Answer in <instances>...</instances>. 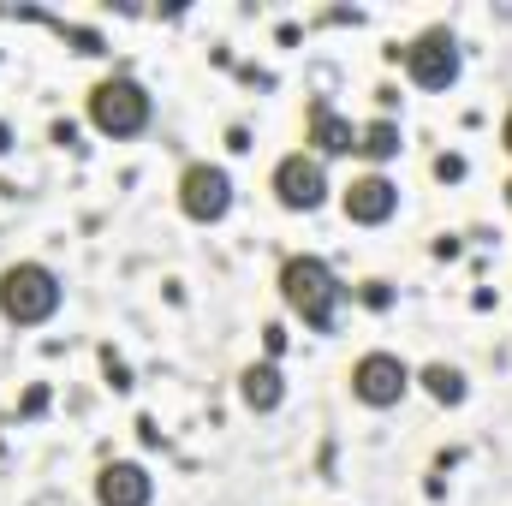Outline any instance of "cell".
Here are the masks:
<instances>
[{"mask_svg": "<svg viewBox=\"0 0 512 506\" xmlns=\"http://www.w3.org/2000/svg\"><path fill=\"white\" fill-rule=\"evenodd\" d=\"M0 149H6V126H0Z\"/></svg>", "mask_w": 512, "mask_h": 506, "instance_id": "16", "label": "cell"}, {"mask_svg": "<svg viewBox=\"0 0 512 506\" xmlns=\"http://www.w3.org/2000/svg\"><path fill=\"white\" fill-rule=\"evenodd\" d=\"M358 155L364 161H393L399 155V126L393 120H370V126L358 131Z\"/></svg>", "mask_w": 512, "mask_h": 506, "instance_id": "12", "label": "cell"}, {"mask_svg": "<svg viewBox=\"0 0 512 506\" xmlns=\"http://www.w3.org/2000/svg\"><path fill=\"white\" fill-rule=\"evenodd\" d=\"M90 126L102 137H137L149 126V90L137 78H102L90 90Z\"/></svg>", "mask_w": 512, "mask_h": 506, "instance_id": "3", "label": "cell"}, {"mask_svg": "<svg viewBox=\"0 0 512 506\" xmlns=\"http://www.w3.org/2000/svg\"><path fill=\"white\" fill-rule=\"evenodd\" d=\"M304 143H316V149H310L316 161H328V155H358V126L340 120L328 102H316V108H310V137H304Z\"/></svg>", "mask_w": 512, "mask_h": 506, "instance_id": "10", "label": "cell"}, {"mask_svg": "<svg viewBox=\"0 0 512 506\" xmlns=\"http://www.w3.org/2000/svg\"><path fill=\"white\" fill-rule=\"evenodd\" d=\"M239 399L251 405V411H280V399H286V381L274 364H251L245 376H239Z\"/></svg>", "mask_w": 512, "mask_h": 506, "instance_id": "11", "label": "cell"}, {"mask_svg": "<svg viewBox=\"0 0 512 506\" xmlns=\"http://www.w3.org/2000/svg\"><path fill=\"white\" fill-rule=\"evenodd\" d=\"M280 298H286V310H292L304 328L334 334L346 286H340V274H334L322 256H286V268H280Z\"/></svg>", "mask_w": 512, "mask_h": 506, "instance_id": "1", "label": "cell"}, {"mask_svg": "<svg viewBox=\"0 0 512 506\" xmlns=\"http://www.w3.org/2000/svg\"><path fill=\"white\" fill-rule=\"evenodd\" d=\"M340 209H346V221H358V227H382V221H393V209H399V185L382 179V173H364V179H352V185L340 191Z\"/></svg>", "mask_w": 512, "mask_h": 506, "instance_id": "8", "label": "cell"}, {"mask_svg": "<svg viewBox=\"0 0 512 506\" xmlns=\"http://www.w3.org/2000/svg\"><path fill=\"white\" fill-rule=\"evenodd\" d=\"M60 310V274L48 262H12L0 274V316L12 328H42Z\"/></svg>", "mask_w": 512, "mask_h": 506, "instance_id": "2", "label": "cell"}, {"mask_svg": "<svg viewBox=\"0 0 512 506\" xmlns=\"http://www.w3.org/2000/svg\"><path fill=\"white\" fill-rule=\"evenodd\" d=\"M405 387H411V370H405V358H393V352H364L358 364H352V393L364 399V405H399L405 399Z\"/></svg>", "mask_w": 512, "mask_h": 506, "instance_id": "7", "label": "cell"}, {"mask_svg": "<svg viewBox=\"0 0 512 506\" xmlns=\"http://www.w3.org/2000/svg\"><path fill=\"white\" fill-rule=\"evenodd\" d=\"M405 78L417 90H447L459 84V42L447 30H423L411 48H405Z\"/></svg>", "mask_w": 512, "mask_h": 506, "instance_id": "5", "label": "cell"}, {"mask_svg": "<svg viewBox=\"0 0 512 506\" xmlns=\"http://www.w3.org/2000/svg\"><path fill=\"white\" fill-rule=\"evenodd\" d=\"M423 387H429V399H441V405H459V399H465V376H459L453 364H429V370H423Z\"/></svg>", "mask_w": 512, "mask_h": 506, "instance_id": "13", "label": "cell"}, {"mask_svg": "<svg viewBox=\"0 0 512 506\" xmlns=\"http://www.w3.org/2000/svg\"><path fill=\"white\" fill-rule=\"evenodd\" d=\"M274 197H280V209H292V215H310V209H322L328 203V167L316 161V155H286L280 167H274Z\"/></svg>", "mask_w": 512, "mask_h": 506, "instance_id": "6", "label": "cell"}, {"mask_svg": "<svg viewBox=\"0 0 512 506\" xmlns=\"http://www.w3.org/2000/svg\"><path fill=\"white\" fill-rule=\"evenodd\" d=\"M149 495H155V483H149V471L131 465V459L102 465V477H96V506H149Z\"/></svg>", "mask_w": 512, "mask_h": 506, "instance_id": "9", "label": "cell"}, {"mask_svg": "<svg viewBox=\"0 0 512 506\" xmlns=\"http://www.w3.org/2000/svg\"><path fill=\"white\" fill-rule=\"evenodd\" d=\"M179 209H185L197 227L227 221V209H233V179H227V167H215V161H191V167L179 173Z\"/></svg>", "mask_w": 512, "mask_h": 506, "instance_id": "4", "label": "cell"}, {"mask_svg": "<svg viewBox=\"0 0 512 506\" xmlns=\"http://www.w3.org/2000/svg\"><path fill=\"white\" fill-rule=\"evenodd\" d=\"M507 209H512V179H507Z\"/></svg>", "mask_w": 512, "mask_h": 506, "instance_id": "15", "label": "cell"}, {"mask_svg": "<svg viewBox=\"0 0 512 506\" xmlns=\"http://www.w3.org/2000/svg\"><path fill=\"white\" fill-rule=\"evenodd\" d=\"M501 143H507V155H512V114H507V126H501Z\"/></svg>", "mask_w": 512, "mask_h": 506, "instance_id": "14", "label": "cell"}]
</instances>
